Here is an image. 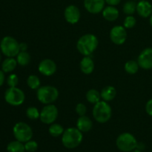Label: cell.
<instances>
[{
	"label": "cell",
	"instance_id": "4",
	"mask_svg": "<svg viewBox=\"0 0 152 152\" xmlns=\"http://www.w3.org/2000/svg\"><path fill=\"white\" fill-rule=\"evenodd\" d=\"M37 96L40 102L45 105L51 104L59 97V91L51 86H45L37 89Z\"/></svg>",
	"mask_w": 152,
	"mask_h": 152
},
{
	"label": "cell",
	"instance_id": "26",
	"mask_svg": "<svg viewBox=\"0 0 152 152\" xmlns=\"http://www.w3.org/2000/svg\"><path fill=\"white\" fill-rule=\"evenodd\" d=\"M140 65L137 62L134 60H129L125 64V70L130 74H134L138 71Z\"/></svg>",
	"mask_w": 152,
	"mask_h": 152
},
{
	"label": "cell",
	"instance_id": "37",
	"mask_svg": "<svg viewBox=\"0 0 152 152\" xmlns=\"http://www.w3.org/2000/svg\"><path fill=\"white\" fill-rule=\"evenodd\" d=\"M131 152H142V151H140V150L137 149V148H135L134 150H133V151H132Z\"/></svg>",
	"mask_w": 152,
	"mask_h": 152
},
{
	"label": "cell",
	"instance_id": "2",
	"mask_svg": "<svg viewBox=\"0 0 152 152\" xmlns=\"http://www.w3.org/2000/svg\"><path fill=\"white\" fill-rule=\"evenodd\" d=\"M83 140V132L77 128H68L62 135V143L68 149H74L81 144Z\"/></svg>",
	"mask_w": 152,
	"mask_h": 152
},
{
	"label": "cell",
	"instance_id": "12",
	"mask_svg": "<svg viewBox=\"0 0 152 152\" xmlns=\"http://www.w3.org/2000/svg\"><path fill=\"white\" fill-rule=\"evenodd\" d=\"M65 19L68 23L71 25L77 24L80 21L81 13L78 7L74 4H71L66 7L65 12H64Z\"/></svg>",
	"mask_w": 152,
	"mask_h": 152
},
{
	"label": "cell",
	"instance_id": "33",
	"mask_svg": "<svg viewBox=\"0 0 152 152\" xmlns=\"http://www.w3.org/2000/svg\"><path fill=\"white\" fill-rule=\"evenodd\" d=\"M145 111L148 115L152 117V99H149L147 102L146 105H145Z\"/></svg>",
	"mask_w": 152,
	"mask_h": 152
},
{
	"label": "cell",
	"instance_id": "29",
	"mask_svg": "<svg viewBox=\"0 0 152 152\" xmlns=\"http://www.w3.org/2000/svg\"><path fill=\"white\" fill-rule=\"evenodd\" d=\"M136 19H135L133 16H132V15H129V16H126V17L124 22H123V25H124L125 28L130 29V28H134V27L136 25Z\"/></svg>",
	"mask_w": 152,
	"mask_h": 152
},
{
	"label": "cell",
	"instance_id": "16",
	"mask_svg": "<svg viewBox=\"0 0 152 152\" xmlns=\"http://www.w3.org/2000/svg\"><path fill=\"white\" fill-rule=\"evenodd\" d=\"M93 127V123L89 117L80 116L77 121V128L82 132H88Z\"/></svg>",
	"mask_w": 152,
	"mask_h": 152
},
{
	"label": "cell",
	"instance_id": "13",
	"mask_svg": "<svg viewBox=\"0 0 152 152\" xmlns=\"http://www.w3.org/2000/svg\"><path fill=\"white\" fill-rule=\"evenodd\" d=\"M38 70L42 75L50 77L55 74L56 71V65L54 61L50 59H45L39 64Z\"/></svg>",
	"mask_w": 152,
	"mask_h": 152
},
{
	"label": "cell",
	"instance_id": "41",
	"mask_svg": "<svg viewBox=\"0 0 152 152\" xmlns=\"http://www.w3.org/2000/svg\"><path fill=\"white\" fill-rule=\"evenodd\" d=\"M134 1H135V0H134Z\"/></svg>",
	"mask_w": 152,
	"mask_h": 152
},
{
	"label": "cell",
	"instance_id": "22",
	"mask_svg": "<svg viewBox=\"0 0 152 152\" xmlns=\"http://www.w3.org/2000/svg\"><path fill=\"white\" fill-rule=\"evenodd\" d=\"M86 99H87L88 102L95 105V104H96L100 101V93L98 91H96V89H90L86 93Z\"/></svg>",
	"mask_w": 152,
	"mask_h": 152
},
{
	"label": "cell",
	"instance_id": "10",
	"mask_svg": "<svg viewBox=\"0 0 152 152\" xmlns=\"http://www.w3.org/2000/svg\"><path fill=\"white\" fill-rule=\"evenodd\" d=\"M110 39L116 45H123L127 39V32L125 27L116 25L110 31Z\"/></svg>",
	"mask_w": 152,
	"mask_h": 152
},
{
	"label": "cell",
	"instance_id": "30",
	"mask_svg": "<svg viewBox=\"0 0 152 152\" xmlns=\"http://www.w3.org/2000/svg\"><path fill=\"white\" fill-rule=\"evenodd\" d=\"M25 151L35 152L38 148V143L34 140H29L25 143Z\"/></svg>",
	"mask_w": 152,
	"mask_h": 152
},
{
	"label": "cell",
	"instance_id": "36",
	"mask_svg": "<svg viewBox=\"0 0 152 152\" xmlns=\"http://www.w3.org/2000/svg\"><path fill=\"white\" fill-rule=\"evenodd\" d=\"M4 71L0 70V87L3 85L4 82Z\"/></svg>",
	"mask_w": 152,
	"mask_h": 152
},
{
	"label": "cell",
	"instance_id": "28",
	"mask_svg": "<svg viewBox=\"0 0 152 152\" xmlns=\"http://www.w3.org/2000/svg\"><path fill=\"white\" fill-rule=\"evenodd\" d=\"M26 115L31 120H37L40 117V112L36 107H29L26 111Z\"/></svg>",
	"mask_w": 152,
	"mask_h": 152
},
{
	"label": "cell",
	"instance_id": "39",
	"mask_svg": "<svg viewBox=\"0 0 152 152\" xmlns=\"http://www.w3.org/2000/svg\"><path fill=\"white\" fill-rule=\"evenodd\" d=\"M0 61H1V53H0Z\"/></svg>",
	"mask_w": 152,
	"mask_h": 152
},
{
	"label": "cell",
	"instance_id": "17",
	"mask_svg": "<svg viewBox=\"0 0 152 152\" xmlns=\"http://www.w3.org/2000/svg\"><path fill=\"white\" fill-rule=\"evenodd\" d=\"M102 12L104 19L108 22H114L119 17V10L117 7H115V6L108 5L105 7Z\"/></svg>",
	"mask_w": 152,
	"mask_h": 152
},
{
	"label": "cell",
	"instance_id": "23",
	"mask_svg": "<svg viewBox=\"0 0 152 152\" xmlns=\"http://www.w3.org/2000/svg\"><path fill=\"white\" fill-rule=\"evenodd\" d=\"M49 134L53 137H58L62 135L65 132V129L61 125L58 123H52L49 127Z\"/></svg>",
	"mask_w": 152,
	"mask_h": 152
},
{
	"label": "cell",
	"instance_id": "14",
	"mask_svg": "<svg viewBox=\"0 0 152 152\" xmlns=\"http://www.w3.org/2000/svg\"><path fill=\"white\" fill-rule=\"evenodd\" d=\"M105 0H84V7L88 12L97 14L105 8Z\"/></svg>",
	"mask_w": 152,
	"mask_h": 152
},
{
	"label": "cell",
	"instance_id": "24",
	"mask_svg": "<svg viewBox=\"0 0 152 152\" xmlns=\"http://www.w3.org/2000/svg\"><path fill=\"white\" fill-rule=\"evenodd\" d=\"M16 56L17 63L21 66H26L31 61V56L27 51H20Z\"/></svg>",
	"mask_w": 152,
	"mask_h": 152
},
{
	"label": "cell",
	"instance_id": "25",
	"mask_svg": "<svg viewBox=\"0 0 152 152\" xmlns=\"http://www.w3.org/2000/svg\"><path fill=\"white\" fill-rule=\"evenodd\" d=\"M123 10L124 13L126 15L129 16V15H132L137 11V4L134 0H131V1H127L124 4L123 7Z\"/></svg>",
	"mask_w": 152,
	"mask_h": 152
},
{
	"label": "cell",
	"instance_id": "18",
	"mask_svg": "<svg viewBox=\"0 0 152 152\" xmlns=\"http://www.w3.org/2000/svg\"><path fill=\"white\" fill-rule=\"evenodd\" d=\"M80 70L85 74H90L94 70V62L89 56H85L80 62Z\"/></svg>",
	"mask_w": 152,
	"mask_h": 152
},
{
	"label": "cell",
	"instance_id": "7",
	"mask_svg": "<svg viewBox=\"0 0 152 152\" xmlns=\"http://www.w3.org/2000/svg\"><path fill=\"white\" fill-rule=\"evenodd\" d=\"M13 136L16 140L25 143L33 137V130L31 126L24 122H19L15 124L13 129Z\"/></svg>",
	"mask_w": 152,
	"mask_h": 152
},
{
	"label": "cell",
	"instance_id": "21",
	"mask_svg": "<svg viewBox=\"0 0 152 152\" xmlns=\"http://www.w3.org/2000/svg\"><path fill=\"white\" fill-rule=\"evenodd\" d=\"M7 152H25V144L18 140L12 141L7 145Z\"/></svg>",
	"mask_w": 152,
	"mask_h": 152
},
{
	"label": "cell",
	"instance_id": "19",
	"mask_svg": "<svg viewBox=\"0 0 152 152\" xmlns=\"http://www.w3.org/2000/svg\"><path fill=\"white\" fill-rule=\"evenodd\" d=\"M100 95L102 100L105 101V102H109L115 98L116 95H117V91L114 87L108 86L102 88Z\"/></svg>",
	"mask_w": 152,
	"mask_h": 152
},
{
	"label": "cell",
	"instance_id": "35",
	"mask_svg": "<svg viewBox=\"0 0 152 152\" xmlns=\"http://www.w3.org/2000/svg\"><path fill=\"white\" fill-rule=\"evenodd\" d=\"M28 45L25 42L19 43V49H20V51H27L28 50Z\"/></svg>",
	"mask_w": 152,
	"mask_h": 152
},
{
	"label": "cell",
	"instance_id": "32",
	"mask_svg": "<svg viewBox=\"0 0 152 152\" xmlns=\"http://www.w3.org/2000/svg\"><path fill=\"white\" fill-rule=\"evenodd\" d=\"M87 111V108L83 103H78L76 106V112L79 116H84Z\"/></svg>",
	"mask_w": 152,
	"mask_h": 152
},
{
	"label": "cell",
	"instance_id": "11",
	"mask_svg": "<svg viewBox=\"0 0 152 152\" xmlns=\"http://www.w3.org/2000/svg\"><path fill=\"white\" fill-rule=\"evenodd\" d=\"M140 67L145 70H150L152 68V48H147L144 49L137 59Z\"/></svg>",
	"mask_w": 152,
	"mask_h": 152
},
{
	"label": "cell",
	"instance_id": "20",
	"mask_svg": "<svg viewBox=\"0 0 152 152\" xmlns=\"http://www.w3.org/2000/svg\"><path fill=\"white\" fill-rule=\"evenodd\" d=\"M17 61L13 57H7L4 59L1 65V68L4 73H10L14 71L17 65Z\"/></svg>",
	"mask_w": 152,
	"mask_h": 152
},
{
	"label": "cell",
	"instance_id": "34",
	"mask_svg": "<svg viewBox=\"0 0 152 152\" xmlns=\"http://www.w3.org/2000/svg\"><path fill=\"white\" fill-rule=\"evenodd\" d=\"M105 3L111 6H116L119 4L121 1V0H105Z\"/></svg>",
	"mask_w": 152,
	"mask_h": 152
},
{
	"label": "cell",
	"instance_id": "31",
	"mask_svg": "<svg viewBox=\"0 0 152 152\" xmlns=\"http://www.w3.org/2000/svg\"><path fill=\"white\" fill-rule=\"evenodd\" d=\"M19 83V78L17 75L14 74H12L9 75L7 79V84L8 85L9 87H16Z\"/></svg>",
	"mask_w": 152,
	"mask_h": 152
},
{
	"label": "cell",
	"instance_id": "3",
	"mask_svg": "<svg viewBox=\"0 0 152 152\" xmlns=\"http://www.w3.org/2000/svg\"><path fill=\"white\" fill-rule=\"evenodd\" d=\"M111 115H112V109L108 102L100 100L94 106L93 117L98 123H106L111 119Z\"/></svg>",
	"mask_w": 152,
	"mask_h": 152
},
{
	"label": "cell",
	"instance_id": "40",
	"mask_svg": "<svg viewBox=\"0 0 152 152\" xmlns=\"http://www.w3.org/2000/svg\"><path fill=\"white\" fill-rule=\"evenodd\" d=\"M0 43H1V40H0Z\"/></svg>",
	"mask_w": 152,
	"mask_h": 152
},
{
	"label": "cell",
	"instance_id": "27",
	"mask_svg": "<svg viewBox=\"0 0 152 152\" xmlns=\"http://www.w3.org/2000/svg\"><path fill=\"white\" fill-rule=\"evenodd\" d=\"M27 84L33 90L35 89H38L40 87V80L37 76L36 75H31L28 77V80H27Z\"/></svg>",
	"mask_w": 152,
	"mask_h": 152
},
{
	"label": "cell",
	"instance_id": "8",
	"mask_svg": "<svg viewBox=\"0 0 152 152\" xmlns=\"http://www.w3.org/2000/svg\"><path fill=\"white\" fill-rule=\"evenodd\" d=\"M4 99L6 102L13 106L22 105L25 99V95L23 91L16 87H10L4 93Z\"/></svg>",
	"mask_w": 152,
	"mask_h": 152
},
{
	"label": "cell",
	"instance_id": "1",
	"mask_svg": "<svg viewBox=\"0 0 152 152\" xmlns=\"http://www.w3.org/2000/svg\"><path fill=\"white\" fill-rule=\"evenodd\" d=\"M99 45V41L96 36L87 34L82 36L77 43L78 51L83 56H90L95 51Z\"/></svg>",
	"mask_w": 152,
	"mask_h": 152
},
{
	"label": "cell",
	"instance_id": "5",
	"mask_svg": "<svg viewBox=\"0 0 152 152\" xmlns=\"http://www.w3.org/2000/svg\"><path fill=\"white\" fill-rule=\"evenodd\" d=\"M137 141L133 134L128 132L121 134L116 140V145L120 151L131 152L137 148Z\"/></svg>",
	"mask_w": 152,
	"mask_h": 152
},
{
	"label": "cell",
	"instance_id": "15",
	"mask_svg": "<svg viewBox=\"0 0 152 152\" xmlns=\"http://www.w3.org/2000/svg\"><path fill=\"white\" fill-rule=\"evenodd\" d=\"M137 13L142 18L149 17L152 14V5L146 0H140L137 4Z\"/></svg>",
	"mask_w": 152,
	"mask_h": 152
},
{
	"label": "cell",
	"instance_id": "38",
	"mask_svg": "<svg viewBox=\"0 0 152 152\" xmlns=\"http://www.w3.org/2000/svg\"><path fill=\"white\" fill-rule=\"evenodd\" d=\"M150 24H151V25L152 26V14L150 16Z\"/></svg>",
	"mask_w": 152,
	"mask_h": 152
},
{
	"label": "cell",
	"instance_id": "6",
	"mask_svg": "<svg viewBox=\"0 0 152 152\" xmlns=\"http://www.w3.org/2000/svg\"><path fill=\"white\" fill-rule=\"evenodd\" d=\"M0 48L4 55L7 57H14L20 52L19 43L12 37H4L0 43Z\"/></svg>",
	"mask_w": 152,
	"mask_h": 152
},
{
	"label": "cell",
	"instance_id": "9",
	"mask_svg": "<svg viewBox=\"0 0 152 152\" xmlns=\"http://www.w3.org/2000/svg\"><path fill=\"white\" fill-rule=\"evenodd\" d=\"M58 108L52 104L45 105L40 112V120L44 124L50 125L54 123L58 117Z\"/></svg>",
	"mask_w": 152,
	"mask_h": 152
}]
</instances>
